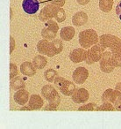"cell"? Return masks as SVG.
<instances>
[{
	"instance_id": "obj_1",
	"label": "cell",
	"mask_w": 121,
	"mask_h": 129,
	"mask_svg": "<svg viewBox=\"0 0 121 129\" xmlns=\"http://www.w3.org/2000/svg\"><path fill=\"white\" fill-rule=\"evenodd\" d=\"M98 43L104 50L105 49H109L112 51V53L121 52V39H119L118 36H113V35H102L99 37Z\"/></svg>"
},
{
	"instance_id": "obj_2",
	"label": "cell",
	"mask_w": 121,
	"mask_h": 129,
	"mask_svg": "<svg viewBox=\"0 0 121 129\" xmlns=\"http://www.w3.org/2000/svg\"><path fill=\"white\" fill-rule=\"evenodd\" d=\"M99 38L96 32L93 29H85L79 33V43L84 49L91 48L98 44Z\"/></svg>"
},
{
	"instance_id": "obj_3",
	"label": "cell",
	"mask_w": 121,
	"mask_h": 129,
	"mask_svg": "<svg viewBox=\"0 0 121 129\" xmlns=\"http://www.w3.org/2000/svg\"><path fill=\"white\" fill-rule=\"evenodd\" d=\"M58 30L59 26L57 24V21H54V20H48L46 22H45L44 27L41 30V36L48 41L54 40L56 37Z\"/></svg>"
},
{
	"instance_id": "obj_4",
	"label": "cell",
	"mask_w": 121,
	"mask_h": 129,
	"mask_svg": "<svg viewBox=\"0 0 121 129\" xmlns=\"http://www.w3.org/2000/svg\"><path fill=\"white\" fill-rule=\"evenodd\" d=\"M104 50H105L99 43L92 46L87 52V58L85 60L86 63L88 64H92L94 63L98 62L101 59L102 55H103Z\"/></svg>"
},
{
	"instance_id": "obj_5",
	"label": "cell",
	"mask_w": 121,
	"mask_h": 129,
	"mask_svg": "<svg viewBox=\"0 0 121 129\" xmlns=\"http://www.w3.org/2000/svg\"><path fill=\"white\" fill-rule=\"evenodd\" d=\"M112 51H104L101 59L99 60L100 69L103 73L110 74L115 68L112 63Z\"/></svg>"
},
{
	"instance_id": "obj_6",
	"label": "cell",
	"mask_w": 121,
	"mask_h": 129,
	"mask_svg": "<svg viewBox=\"0 0 121 129\" xmlns=\"http://www.w3.org/2000/svg\"><path fill=\"white\" fill-rule=\"evenodd\" d=\"M58 7L59 6L51 4V3L46 5L40 12V14L38 16L39 20L42 22H46L48 20H53V18H54V13Z\"/></svg>"
},
{
	"instance_id": "obj_7",
	"label": "cell",
	"mask_w": 121,
	"mask_h": 129,
	"mask_svg": "<svg viewBox=\"0 0 121 129\" xmlns=\"http://www.w3.org/2000/svg\"><path fill=\"white\" fill-rule=\"evenodd\" d=\"M37 50L41 55H46L50 57L55 56L54 52V50H53V48H52L51 42H49L46 39H42L38 42Z\"/></svg>"
},
{
	"instance_id": "obj_8",
	"label": "cell",
	"mask_w": 121,
	"mask_h": 129,
	"mask_svg": "<svg viewBox=\"0 0 121 129\" xmlns=\"http://www.w3.org/2000/svg\"><path fill=\"white\" fill-rule=\"evenodd\" d=\"M89 77V72L86 68L82 67H77L75 71H74L73 74H72V78L75 83L78 85L84 84L86 81V80Z\"/></svg>"
},
{
	"instance_id": "obj_9",
	"label": "cell",
	"mask_w": 121,
	"mask_h": 129,
	"mask_svg": "<svg viewBox=\"0 0 121 129\" xmlns=\"http://www.w3.org/2000/svg\"><path fill=\"white\" fill-rule=\"evenodd\" d=\"M22 8L26 13L29 15H34L39 11L40 3L38 0H23Z\"/></svg>"
},
{
	"instance_id": "obj_10",
	"label": "cell",
	"mask_w": 121,
	"mask_h": 129,
	"mask_svg": "<svg viewBox=\"0 0 121 129\" xmlns=\"http://www.w3.org/2000/svg\"><path fill=\"white\" fill-rule=\"evenodd\" d=\"M87 52L88 50H86L84 48H77L73 50L70 54V58L75 64L77 63H81L82 61H85L87 58Z\"/></svg>"
},
{
	"instance_id": "obj_11",
	"label": "cell",
	"mask_w": 121,
	"mask_h": 129,
	"mask_svg": "<svg viewBox=\"0 0 121 129\" xmlns=\"http://www.w3.org/2000/svg\"><path fill=\"white\" fill-rule=\"evenodd\" d=\"M72 100L76 104H84L86 103L90 98V94L87 89L84 88H81L76 89L74 94L71 95Z\"/></svg>"
},
{
	"instance_id": "obj_12",
	"label": "cell",
	"mask_w": 121,
	"mask_h": 129,
	"mask_svg": "<svg viewBox=\"0 0 121 129\" xmlns=\"http://www.w3.org/2000/svg\"><path fill=\"white\" fill-rule=\"evenodd\" d=\"M13 99H14V102L17 103L18 105L23 106L29 101V99H30V94L25 88L17 90V92L14 93Z\"/></svg>"
},
{
	"instance_id": "obj_13",
	"label": "cell",
	"mask_w": 121,
	"mask_h": 129,
	"mask_svg": "<svg viewBox=\"0 0 121 129\" xmlns=\"http://www.w3.org/2000/svg\"><path fill=\"white\" fill-rule=\"evenodd\" d=\"M41 95L44 97L46 100H48V102L53 99H54L56 96L59 95V93L57 92L56 88L54 87H53L52 85H44L41 88Z\"/></svg>"
},
{
	"instance_id": "obj_14",
	"label": "cell",
	"mask_w": 121,
	"mask_h": 129,
	"mask_svg": "<svg viewBox=\"0 0 121 129\" xmlns=\"http://www.w3.org/2000/svg\"><path fill=\"white\" fill-rule=\"evenodd\" d=\"M43 105H44V101L40 95H32L30 96V99L28 101V106L31 110H34V111L40 110Z\"/></svg>"
},
{
	"instance_id": "obj_15",
	"label": "cell",
	"mask_w": 121,
	"mask_h": 129,
	"mask_svg": "<svg viewBox=\"0 0 121 129\" xmlns=\"http://www.w3.org/2000/svg\"><path fill=\"white\" fill-rule=\"evenodd\" d=\"M59 90L62 95H66V96H70L76 90V85L74 82L68 81V80H65L63 84L62 85V87H60Z\"/></svg>"
},
{
	"instance_id": "obj_16",
	"label": "cell",
	"mask_w": 121,
	"mask_h": 129,
	"mask_svg": "<svg viewBox=\"0 0 121 129\" xmlns=\"http://www.w3.org/2000/svg\"><path fill=\"white\" fill-rule=\"evenodd\" d=\"M20 72L24 75L32 77L36 74V68L32 63L29 62V61H26L20 64Z\"/></svg>"
},
{
	"instance_id": "obj_17",
	"label": "cell",
	"mask_w": 121,
	"mask_h": 129,
	"mask_svg": "<svg viewBox=\"0 0 121 129\" xmlns=\"http://www.w3.org/2000/svg\"><path fill=\"white\" fill-rule=\"evenodd\" d=\"M88 21V15L84 12H77L72 17V23L76 27H81L87 23Z\"/></svg>"
},
{
	"instance_id": "obj_18",
	"label": "cell",
	"mask_w": 121,
	"mask_h": 129,
	"mask_svg": "<svg viewBox=\"0 0 121 129\" xmlns=\"http://www.w3.org/2000/svg\"><path fill=\"white\" fill-rule=\"evenodd\" d=\"M76 35V30L73 27H64L60 29V36L63 41L70 42L74 38Z\"/></svg>"
},
{
	"instance_id": "obj_19",
	"label": "cell",
	"mask_w": 121,
	"mask_h": 129,
	"mask_svg": "<svg viewBox=\"0 0 121 129\" xmlns=\"http://www.w3.org/2000/svg\"><path fill=\"white\" fill-rule=\"evenodd\" d=\"M117 95H118L117 90H115V89L113 90V89H112V88H108V89H106L103 93L102 97H101V100L103 103L109 102V103L113 104L116 97H117Z\"/></svg>"
},
{
	"instance_id": "obj_20",
	"label": "cell",
	"mask_w": 121,
	"mask_h": 129,
	"mask_svg": "<svg viewBox=\"0 0 121 129\" xmlns=\"http://www.w3.org/2000/svg\"><path fill=\"white\" fill-rule=\"evenodd\" d=\"M10 85H11L12 89L15 90V91L20 89H23V88H26L25 81L21 77H20V76H16V77L11 79Z\"/></svg>"
},
{
	"instance_id": "obj_21",
	"label": "cell",
	"mask_w": 121,
	"mask_h": 129,
	"mask_svg": "<svg viewBox=\"0 0 121 129\" xmlns=\"http://www.w3.org/2000/svg\"><path fill=\"white\" fill-rule=\"evenodd\" d=\"M32 64L35 67L36 69H43L48 64V59L46 57H43L42 55H36L32 58Z\"/></svg>"
},
{
	"instance_id": "obj_22",
	"label": "cell",
	"mask_w": 121,
	"mask_h": 129,
	"mask_svg": "<svg viewBox=\"0 0 121 129\" xmlns=\"http://www.w3.org/2000/svg\"><path fill=\"white\" fill-rule=\"evenodd\" d=\"M113 0H99L98 6L99 9L104 13H109L112 11L113 6Z\"/></svg>"
},
{
	"instance_id": "obj_23",
	"label": "cell",
	"mask_w": 121,
	"mask_h": 129,
	"mask_svg": "<svg viewBox=\"0 0 121 129\" xmlns=\"http://www.w3.org/2000/svg\"><path fill=\"white\" fill-rule=\"evenodd\" d=\"M51 44H52V48H53V50H54V52L55 55H57V54L60 53V52L62 51L63 43L60 39H57L56 38V39L52 40Z\"/></svg>"
},
{
	"instance_id": "obj_24",
	"label": "cell",
	"mask_w": 121,
	"mask_h": 129,
	"mask_svg": "<svg viewBox=\"0 0 121 129\" xmlns=\"http://www.w3.org/2000/svg\"><path fill=\"white\" fill-rule=\"evenodd\" d=\"M44 77L45 80L48 82H54L55 80V78L57 77V72L54 69H48L46 71H45L44 73Z\"/></svg>"
},
{
	"instance_id": "obj_25",
	"label": "cell",
	"mask_w": 121,
	"mask_h": 129,
	"mask_svg": "<svg viewBox=\"0 0 121 129\" xmlns=\"http://www.w3.org/2000/svg\"><path fill=\"white\" fill-rule=\"evenodd\" d=\"M54 19L57 22H63L66 20V13L64 9L62 7H58L54 13Z\"/></svg>"
},
{
	"instance_id": "obj_26",
	"label": "cell",
	"mask_w": 121,
	"mask_h": 129,
	"mask_svg": "<svg viewBox=\"0 0 121 129\" xmlns=\"http://www.w3.org/2000/svg\"><path fill=\"white\" fill-rule=\"evenodd\" d=\"M60 103V95H58V96H56L54 99H53V100L48 102V104L46 105V107L45 108V110L54 111V110H56L57 108L59 107Z\"/></svg>"
},
{
	"instance_id": "obj_27",
	"label": "cell",
	"mask_w": 121,
	"mask_h": 129,
	"mask_svg": "<svg viewBox=\"0 0 121 129\" xmlns=\"http://www.w3.org/2000/svg\"><path fill=\"white\" fill-rule=\"evenodd\" d=\"M96 111H115V107H114L113 104L109 102H104L103 103V104L100 106H98Z\"/></svg>"
},
{
	"instance_id": "obj_28",
	"label": "cell",
	"mask_w": 121,
	"mask_h": 129,
	"mask_svg": "<svg viewBox=\"0 0 121 129\" xmlns=\"http://www.w3.org/2000/svg\"><path fill=\"white\" fill-rule=\"evenodd\" d=\"M112 63L114 67H121V52L112 53Z\"/></svg>"
},
{
	"instance_id": "obj_29",
	"label": "cell",
	"mask_w": 121,
	"mask_h": 129,
	"mask_svg": "<svg viewBox=\"0 0 121 129\" xmlns=\"http://www.w3.org/2000/svg\"><path fill=\"white\" fill-rule=\"evenodd\" d=\"M96 108H98V105L94 103H90V104H84L82 106H80L78 108V111H96Z\"/></svg>"
},
{
	"instance_id": "obj_30",
	"label": "cell",
	"mask_w": 121,
	"mask_h": 129,
	"mask_svg": "<svg viewBox=\"0 0 121 129\" xmlns=\"http://www.w3.org/2000/svg\"><path fill=\"white\" fill-rule=\"evenodd\" d=\"M17 75H18V67L13 63H10V79H12Z\"/></svg>"
},
{
	"instance_id": "obj_31",
	"label": "cell",
	"mask_w": 121,
	"mask_h": 129,
	"mask_svg": "<svg viewBox=\"0 0 121 129\" xmlns=\"http://www.w3.org/2000/svg\"><path fill=\"white\" fill-rule=\"evenodd\" d=\"M113 105L115 107V110L116 111H121V94L118 91V95H117V97H116L115 101L113 103Z\"/></svg>"
},
{
	"instance_id": "obj_32",
	"label": "cell",
	"mask_w": 121,
	"mask_h": 129,
	"mask_svg": "<svg viewBox=\"0 0 121 129\" xmlns=\"http://www.w3.org/2000/svg\"><path fill=\"white\" fill-rule=\"evenodd\" d=\"M65 80H66L65 78L60 77V76H58V75H57V77L55 78V80H54V83L55 87H56V88L58 90L60 89V88L62 87V85L63 84V82H64Z\"/></svg>"
},
{
	"instance_id": "obj_33",
	"label": "cell",
	"mask_w": 121,
	"mask_h": 129,
	"mask_svg": "<svg viewBox=\"0 0 121 129\" xmlns=\"http://www.w3.org/2000/svg\"><path fill=\"white\" fill-rule=\"evenodd\" d=\"M49 2L59 7H63L65 5V0H49Z\"/></svg>"
},
{
	"instance_id": "obj_34",
	"label": "cell",
	"mask_w": 121,
	"mask_h": 129,
	"mask_svg": "<svg viewBox=\"0 0 121 129\" xmlns=\"http://www.w3.org/2000/svg\"><path fill=\"white\" fill-rule=\"evenodd\" d=\"M10 45H11V46H10V53L12 54L13 52V50H14L15 46H16V44H15V40L12 36L10 37Z\"/></svg>"
},
{
	"instance_id": "obj_35",
	"label": "cell",
	"mask_w": 121,
	"mask_h": 129,
	"mask_svg": "<svg viewBox=\"0 0 121 129\" xmlns=\"http://www.w3.org/2000/svg\"><path fill=\"white\" fill-rule=\"evenodd\" d=\"M116 13H117L118 19L121 20V1L116 6Z\"/></svg>"
},
{
	"instance_id": "obj_36",
	"label": "cell",
	"mask_w": 121,
	"mask_h": 129,
	"mask_svg": "<svg viewBox=\"0 0 121 129\" xmlns=\"http://www.w3.org/2000/svg\"><path fill=\"white\" fill-rule=\"evenodd\" d=\"M76 1L81 6H85V5L89 4V3L90 2V0H76Z\"/></svg>"
},
{
	"instance_id": "obj_37",
	"label": "cell",
	"mask_w": 121,
	"mask_h": 129,
	"mask_svg": "<svg viewBox=\"0 0 121 129\" xmlns=\"http://www.w3.org/2000/svg\"><path fill=\"white\" fill-rule=\"evenodd\" d=\"M115 90H117V91H118L119 93L121 94V82H118L117 85H116V87H115Z\"/></svg>"
}]
</instances>
